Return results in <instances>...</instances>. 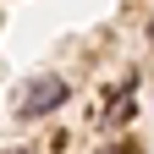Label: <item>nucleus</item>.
Instances as JSON below:
<instances>
[{
    "label": "nucleus",
    "instance_id": "obj_1",
    "mask_svg": "<svg viewBox=\"0 0 154 154\" xmlns=\"http://www.w3.org/2000/svg\"><path fill=\"white\" fill-rule=\"evenodd\" d=\"M66 94L72 83L66 77H33V83H22V94H17V121H38V116H50V110H61L66 105Z\"/></svg>",
    "mask_w": 154,
    "mask_h": 154
},
{
    "label": "nucleus",
    "instance_id": "obj_2",
    "mask_svg": "<svg viewBox=\"0 0 154 154\" xmlns=\"http://www.w3.org/2000/svg\"><path fill=\"white\" fill-rule=\"evenodd\" d=\"M6 154H33V149H6Z\"/></svg>",
    "mask_w": 154,
    "mask_h": 154
},
{
    "label": "nucleus",
    "instance_id": "obj_3",
    "mask_svg": "<svg viewBox=\"0 0 154 154\" xmlns=\"http://www.w3.org/2000/svg\"><path fill=\"white\" fill-rule=\"evenodd\" d=\"M149 44H154V22H149Z\"/></svg>",
    "mask_w": 154,
    "mask_h": 154
}]
</instances>
